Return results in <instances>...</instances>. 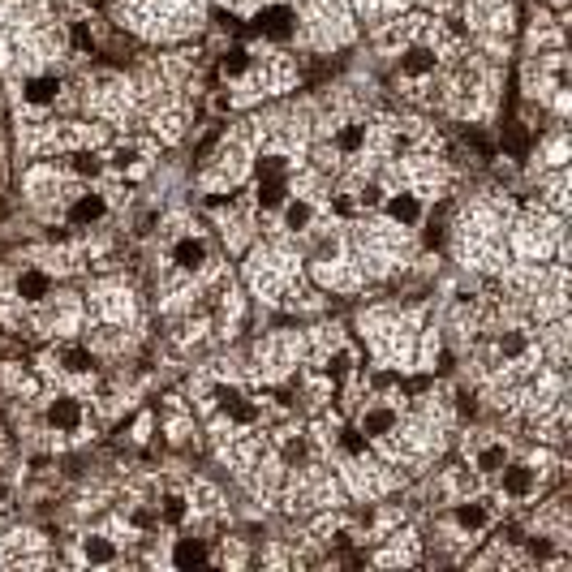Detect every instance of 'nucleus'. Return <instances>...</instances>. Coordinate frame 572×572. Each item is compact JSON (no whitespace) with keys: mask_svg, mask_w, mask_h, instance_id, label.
<instances>
[{"mask_svg":"<svg viewBox=\"0 0 572 572\" xmlns=\"http://www.w3.org/2000/svg\"><path fill=\"white\" fill-rule=\"evenodd\" d=\"M0 216H5V202H0Z\"/></svg>","mask_w":572,"mask_h":572,"instance_id":"5701e85b","label":"nucleus"},{"mask_svg":"<svg viewBox=\"0 0 572 572\" xmlns=\"http://www.w3.org/2000/svg\"><path fill=\"white\" fill-rule=\"evenodd\" d=\"M86 555H91V559H112V547L103 542V538H91V542H86Z\"/></svg>","mask_w":572,"mask_h":572,"instance_id":"ddd939ff","label":"nucleus"},{"mask_svg":"<svg viewBox=\"0 0 572 572\" xmlns=\"http://www.w3.org/2000/svg\"><path fill=\"white\" fill-rule=\"evenodd\" d=\"M74 39H78V47H91V30H86V26H78Z\"/></svg>","mask_w":572,"mask_h":572,"instance_id":"412c9836","label":"nucleus"},{"mask_svg":"<svg viewBox=\"0 0 572 572\" xmlns=\"http://www.w3.org/2000/svg\"><path fill=\"white\" fill-rule=\"evenodd\" d=\"M99 216H103V202L99 198H82L74 206V220H99Z\"/></svg>","mask_w":572,"mask_h":572,"instance_id":"1a4fd4ad","label":"nucleus"},{"mask_svg":"<svg viewBox=\"0 0 572 572\" xmlns=\"http://www.w3.org/2000/svg\"><path fill=\"white\" fill-rule=\"evenodd\" d=\"M254 30L258 35H272V39H288L293 35V13L288 9H263L254 18Z\"/></svg>","mask_w":572,"mask_h":572,"instance_id":"f257e3e1","label":"nucleus"},{"mask_svg":"<svg viewBox=\"0 0 572 572\" xmlns=\"http://www.w3.org/2000/svg\"><path fill=\"white\" fill-rule=\"evenodd\" d=\"M185 516V508H181V499H168V521H181Z\"/></svg>","mask_w":572,"mask_h":572,"instance_id":"aec40b11","label":"nucleus"},{"mask_svg":"<svg viewBox=\"0 0 572 572\" xmlns=\"http://www.w3.org/2000/svg\"><path fill=\"white\" fill-rule=\"evenodd\" d=\"M460 525H482V508H460Z\"/></svg>","mask_w":572,"mask_h":572,"instance_id":"f3484780","label":"nucleus"},{"mask_svg":"<svg viewBox=\"0 0 572 572\" xmlns=\"http://www.w3.org/2000/svg\"><path fill=\"white\" fill-rule=\"evenodd\" d=\"M478 465H482V469H499V465H503V448H486Z\"/></svg>","mask_w":572,"mask_h":572,"instance_id":"4468645a","label":"nucleus"},{"mask_svg":"<svg viewBox=\"0 0 572 572\" xmlns=\"http://www.w3.org/2000/svg\"><path fill=\"white\" fill-rule=\"evenodd\" d=\"M43 293H47V280L39 272H26L22 276V297H43Z\"/></svg>","mask_w":572,"mask_h":572,"instance_id":"9d476101","label":"nucleus"},{"mask_svg":"<svg viewBox=\"0 0 572 572\" xmlns=\"http://www.w3.org/2000/svg\"><path fill=\"white\" fill-rule=\"evenodd\" d=\"M0 495H5V486H0Z\"/></svg>","mask_w":572,"mask_h":572,"instance_id":"b1692460","label":"nucleus"},{"mask_svg":"<svg viewBox=\"0 0 572 572\" xmlns=\"http://www.w3.org/2000/svg\"><path fill=\"white\" fill-rule=\"evenodd\" d=\"M340 146H344V151H357V146H361V129H357V125H349V129L340 134Z\"/></svg>","mask_w":572,"mask_h":572,"instance_id":"2eb2a0df","label":"nucleus"},{"mask_svg":"<svg viewBox=\"0 0 572 572\" xmlns=\"http://www.w3.org/2000/svg\"><path fill=\"white\" fill-rule=\"evenodd\" d=\"M177 263H181V267H198V263H202V245H198V241H181V245H177Z\"/></svg>","mask_w":572,"mask_h":572,"instance_id":"20e7f679","label":"nucleus"},{"mask_svg":"<svg viewBox=\"0 0 572 572\" xmlns=\"http://www.w3.org/2000/svg\"><path fill=\"white\" fill-rule=\"evenodd\" d=\"M344 448H349V452H361V439H357V435L349 431V435H344Z\"/></svg>","mask_w":572,"mask_h":572,"instance_id":"4be33fe9","label":"nucleus"},{"mask_svg":"<svg viewBox=\"0 0 572 572\" xmlns=\"http://www.w3.org/2000/svg\"><path fill=\"white\" fill-rule=\"evenodd\" d=\"M52 422H57V426H74L78 422V404L74 400H57V404H52Z\"/></svg>","mask_w":572,"mask_h":572,"instance_id":"7ed1b4c3","label":"nucleus"},{"mask_svg":"<svg viewBox=\"0 0 572 572\" xmlns=\"http://www.w3.org/2000/svg\"><path fill=\"white\" fill-rule=\"evenodd\" d=\"M245 65H250V57H245V52H241V47H233V52H228V57H224V65H220V69L237 78V74H245Z\"/></svg>","mask_w":572,"mask_h":572,"instance_id":"9b49d317","label":"nucleus"},{"mask_svg":"<svg viewBox=\"0 0 572 572\" xmlns=\"http://www.w3.org/2000/svg\"><path fill=\"white\" fill-rule=\"evenodd\" d=\"M206 559V547L202 542H181L177 547V564H202Z\"/></svg>","mask_w":572,"mask_h":572,"instance_id":"423d86ee","label":"nucleus"},{"mask_svg":"<svg viewBox=\"0 0 572 572\" xmlns=\"http://www.w3.org/2000/svg\"><path fill=\"white\" fill-rule=\"evenodd\" d=\"M57 91H61L57 78H35V82L26 86V99H30V103H47V99H57Z\"/></svg>","mask_w":572,"mask_h":572,"instance_id":"f03ea898","label":"nucleus"},{"mask_svg":"<svg viewBox=\"0 0 572 572\" xmlns=\"http://www.w3.org/2000/svg\"><path fill=\"white\" fill-rule=\"evenodd\" d=\"M366 426H370V431H387V426H392V413H370Z\"/></svg>","mask_w":572,"mask_h":572,"instance_id":"a211bd4d","label":"nucleus"},{"mask_svg":"<svg viewBox=\"0 0 572 572\" xmlns=\"http://www.w3.org/2000/svg\"><path fill=\"white\" fill-rule=\"evenodd\" d=\"M392 216L396 220H413V216H418V202H413V198H392Z\"/></svg>","mask_w":572,"mask_h":572,"instance_id":"f8f14e48","label":"nucleus"},{"mask_svg":"<svg viewBox=\"0 0 572 572\" xmlns=\"http://www.w3.org/2000/svg\"><path fill=\"white\" fill-rule=\"evenodd\" d=\"M503 486H508L512 495H525V491L534 486V478H530V469H512V474L503 478Z\"/></svg>","mask_w":572,"mask_h":572,"instance_id":"39448f33","label":"nucleus"},{"mask_svg":"<svg viewBox=\"0 0 572 572\" xmlns=\"http://www.w3.org/2000/svg\"><path fill=\"white\" fill-rule=\"evenodd\" d=\"M69 366H74V370H86V366H91V357H86L82 349H74V353H69Z\"/></svg>","mask_w":572,"mask_h":572,"instance_id":"6ab92c4d","label":"nucleus"},{"mask_svg":"<svg viewBox=\"0 0 572 572\" xmlns=\"http://www.w3.org/2000/svg\"><path fill=\"white\" fill-rule=\"evenodd\" d=\"M280 198H284V185H280V177H267V185L258 189V202H263V206H276Z\"/></svg>","mask_w":572,"mask_h":572,"instance_id":"6e6552de","label":"nucleus"},{"mask_svg":"<svg viewBox=\"0 0 572 572\" xmlns=\"http://www.w3.org/2000/svg\"><path fill=\"white\" fill-rule=\"evenodd\" d=\"M431 65H435L431 52H409V57H404V74H426Z\"/></svg>","mask_w":572,"mask_h":572,"instance_id":"0eeeda50","label":"nucleus"},{"mask_svg":"<svg viewBox=\"0 0 572 572\" xmlns=\"http://www.w3.org/2000/svg\"><path fill=\"white\" fill-rule=\"evenodd\" d=\"M305 220H310V206H305V202L288 206V224H293V228H297V224H305Z\"/></svg>","mask_w":572,"mask_h":572,"instance_id":"dca6fc26","label":"nucleus"}]
</instances>
